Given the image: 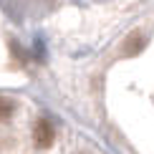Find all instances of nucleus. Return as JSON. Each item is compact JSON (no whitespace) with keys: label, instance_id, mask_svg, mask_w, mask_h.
Returning a JSON list of instances; mask_svg holds the SVG:
<instances>
[{"label":"nucleus","instance_id":"obj_3","mask_svg":"<svg viewBox=\"0 0 154 154\" xmlns=\"http://www.w3.org/2000/svg\"><path fill=\"white\" fill-rule=\"evenodd\" d=\"M13 114H15V101H10V99H5V96H0V121L10 119Z\"/></svg>","mask_w":154,"mask_h":154},{"label":"nucleus","instance_id":"obj_1","mask_svg":"<svg viewBox=\"0 0 154 154\" xmlns=\"http://www.w3.org/2000/svg\"><path fill=\"white\" fill-rule=\"evenodd\" d=\"M33 142L35 146H41V149H46V146L53 144V126H51L48 119H38L35 126H33Z\"/></svg>","mask_w":154,"mask_h":154},{"label":"nucleus","instance_id":"obj_2","mask_svg":"<svg viewBox=\"0 0 154 154\" xmlns=\"http://www.w3.org/2000/svg\"><path fill=\"white\" fill-rule=\"evenodd\" d=\"M144 46H146V35L137 30V33H131L129 38H126V43H124V53H126V56H137Z\"/></svg>","mask_w":154,"mask_h":154}]
</instances>
